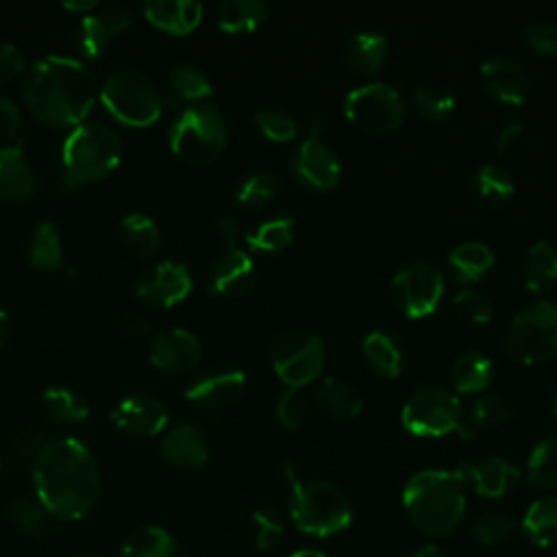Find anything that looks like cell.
<instances>
[{
	"mask_svg": "<svg viewBox=\"0 0 557 557\" xmlns=\"http://www.w3.org/2000/svg\"><path fill=\"white\" fill-rule=\"evenodd\" d=\"M133 15L122 4H98L91 13L81 15L76 26V48L87 59H100L117 33H124Z\"/></svg>",
	"mask_w": 557,
	"mask_h": 557,
	"instance_id": "obj_15",
	"label": "cell"
},
{
	"mask_svg": "<svg viewBox=\"0 0 557 557\" xmlns=\"http://www.w3.org/2000/svg\"><path fill=\"white\" fill-rule=\"evenodd\" d=\"M276 194V178L268 170H255L248 176H244L235 189L237 205L246 209H257L270 202Z\"/></svg>",
	"mask_w": 557,
	"mask_h": 557,
	"instance_id": "obj_44",
	"label": "cell"
},
{
	"mask_svg": "<svg viewBox=\"0 0 557 557\" xmlns=\"http://www.w3.org/2000/svg\"><path fill=\"white\" fill-rule=\"evenodd\" d=\"M81 557H102V555H94V553H91V555H81Z\"/></svg>",
	"mask_w": 557,
	"mask_h": 557,
	"instance_id": "obj_60",
	"label": "cell"
},
{
	"mask_svg": "<svg viewBox=\"0 0 557 557\" xmlns=\"http://www.w3.org/2000/svg\"><path fill=\"white\" fill-rule=\"evenodd\" d=\"M41 407L59 424H76L89 416L87 400L70 387H48L41 396Z\"/></svg>",
	"mask_w": 557,
	"mask_h": 557,
	"instance_id": "obj_37",
	"label": "cell"
},
{
	"mask_svg": "<svg viewBox=\"0 0 557 557\" xmlns=\"http://www.w3.org/2000/svg\"><path fill=\"white\" fill-rule=\"evenodd\" d=\"M165 81L172 98H176L178 102L198 104V102H207V98L211 96L209 78L191 65H174L168 72Z\"/></svg>",
	"mask_w": 557,
	"mask_h": 557,
	"instance_id": "obj_39",
	"label": "cell"
},
{
	"mask_svg": "<svg viewBox=\"0 0 557 557\" xmlns=\"http://www.w3.org/2000/svg\"><path fill=\"white\" fill-rule=\"evenodd\" d=\"M191 274L189 270L178 261H161L152 268H148L137 285L135 294L141 302L159 309L174 307L183 302L191 292Z\"/></svg>",
	"mask_w": 557,
	"mask_h": 557,
	"instance_id": "obj_14",
	"label": "cell"
},
{
	"mask_svg": "<svg viewBox=\"0 0 557 557\" xmlns=\"http://www.w3.org/2000/svg\"><path fill=\"white\" fill-rule=\"evenodd\" d=\"M9 329H11L9 315L0 309V348L4 346V342H7V337H9Z\"/></svg>",
	"mask_w": 557,
	"mask_h": 557,
	"instance_id": "obj_57",
	"label": "cell"
},
{
	"mask_svg": "<svg viewBox=\"0 0 557 557\" xmlns=\"http://www.w3.org/2000/svg\"><path fill=\"white\" fill-rule=\"evenodd\" d=\"M255 122H257L259 133H261L265 139L276 141V144L289 141V139H294L296 133H298L296 120H294L292 115H287L285 111H278V109H261V111L255 115Z\"/></svg>",
	"mask_w": 557,
	"mask_h": 557,
	"instance_id": "obj_46",
	"label": "cell"
},
{
	"mask_svg": "<svg viewBox=\"0 0 557 557\" xmlns=\"http://www.w3.org/2000/svg\"><path fill=\"white\" fill-rule=\"evenodd\" d=\"M294 242V220L292 218H272L261 222L255 231L246 235V246L257 252L274 255L285 250Z\"/></svg>",
	"mask_w": 557,
	"mask_h": 557,
	"instance_id": "obj_38",
	"label": "cell"
},
{
	"mask_svg": "<svg viewBox=\"0 0 557 557\" xmlns=\"http://www.w3.org/2000/svg\"><path fill=\"white\" fill-rule=\"evenodd\" d=\"M522 131H524V128H522L520 120H513V117L505 120V124L498 128L496 139H494V150H496V154L507 157L509 152H513V150L518 148L520 139H522Z\"/></svg>",
	"mask_w": 557,
	"mask_h": 557,
	"instance_id": "obj_52",
	"label": "cell"
},
{
	"mask_svg": "<svg viewBox=\"0 0 557 557\" xmlns=\"http://www.w3.org/2000/svg\"><path fill=\"white\" fill-rule=\"evenodd\" d=\"M481 81L485 94L500 104L518 107L527 100L531 83L524 65L518 59L496 54L483 61Z\"/></svg>",
	"mask_w": 557,
	"mask_h": 557,
	"instance_id": "obj_17",
	"label": "cell"
},
{
	"mask_svg": "<svg viewBox=\"0 0 557 557\" xmlns=\"http://www.w3.org/2000/svg\"><path fill=\"white\" fill-rule=\"evenodd\" d=\"M220 235L224 250L211 265L209 292L215 298H239L255 283V263L248 250L239 246V228L233 218L220 222Z\"/></svg>",
	"mask_w": 557,
	"mask_h": 557,
	"instance_id": "obj_12",
	"label": "cell"
},
{
	"mask_svg": "<svg viewBox=\"0 0 557 557\" xmlns=\"http://www.w3.org/2000/svg\"><path fill=\"white\" fill-rule=\"evenodd\" d=\"M96 7H98V2H94V0H83V2H65V4H63V9H67V11H72V13H83V15L91 13Z\"/></svg>",
	"mask_w": 557,
	"mask_h": 557,
	"instance_id": "obj_55",
	"label": "cell"
},
{
	"mask_svg": "<svg viewBox=\"0 0 557 557\" xmlns=\"http://www.w3.org/2000/svg\"><path fill=\"white\" fill-rule=\"evenodd\" d=\"M413 557H446L437 546H433V544H429V546H422V548H418L416 553H413Z\"/></svg>",
	"mask_w": 557,
	"mask_h": 557,
	"instance_id": "obj_56",
	"label": "cell"
},
{
	"mask_svg": "<svg viewBox=\"0 0 557 557\" xmlns=\"http://www.w3.org/2000/svg\"><path fill=\"white\" fill-rule=\"evenodd\" d=\"M20 128V111L15 102L7 96H0V139H11Z\"/></svg>",
	"mask_w": 557,
	"mask_h": 557,
	"instance_id": "obj_53",
	"label": "cell"
},
{
	"mask_svg": "<svg viewBox=\"0 0 557 557\" xmlns=\"http://www.w3.org/2000/svg\"><path fill=\"white\" fill-rule=\"evenodd\" d=\"M529 481L540 490H557V435L542 440L527 463Z\"/></svg>",
	"mask_w": 557,
	"mask_h": 557,
	"instance_id": "obj_42",
	"label": "cell"
},
{
	"mask_svg": "<svg viewBox=\"0 0 557 557\" xmlns=\"http://www.w3.org/2000/svg\"><path fill=\"white\" fill-rule=\"evenodd\" d=\"M513 531H516V520L511 516H507L505 511H496V509L481 513L472 524L474 540H479L481 544H487V546L507 540Z\"/></svg>",
	"mask_w": 557,
	"mask_h": 557,
	"instance_id": "obj_45",
	"label": "cell"
},
{
	"mask_svg": "<svg viewBox=\"0 0 557 557\" xmlns=\"http://www.w3.org/2000/svg\"><path fill=\"white\" fill-rule=\"evenodd\" d=\"M413 107L429 122H442L455 111V94L444 83H424L413 89Z\"/></svg>",
	"mask_w": 557,
	"mask_h": 557,
	"instance_id": "obj_40",
	"label": "cell"
},
{
	"mask_svg": "<svg viewBox=\"0 0 557 557\" xmlns=\"http://www.w3.org/2000/svg\"><path fill=\"white\" fill-rule=\"evenodd\" d=\"M344 115L352 126L366 133L385 135L400 126L405 117V100L385 83H366L346 96Z\"/></svg>",
	"mask_w": 557,
	"mask_h": 557,
	"instance_id": "obj_11",
	"label": "cell"
},
{
	"mask_svg": "<svg viewBox=\"0 0 557 557\" xmlns=\"http://www.w3.org/2000/svg\"><path fill=\"white\" fill-rule=\"evenodd\" d=\"M218 26L224 33H252L268 17V4L259 0H226L218 7Z\"/></svg>",
	"mask_w": 557,
	"mask_h": 557,
	"instance_id": "obj_29",
	"label": "cell"
},
{
	"mask_svg": "<svg viewBox=\"0 0 557 557\" xmlns=\"http://www.w3.org/2000/svg\"><path fill=\"white\" fill-rule=\"evenodd\" d=\"M104 109L122 124L133 128L150 126L161 115V96L139 70H115L98 87Z\"/></svg>",
	"mask_w": 557,
	"mask_h": 557,
	"instance_id": "obj_7",
	"label": "cell"
},
{
	"mask_svg": "<svg viewBox=\"0 0 557 557\" xmlns=\"http://www.w3.org/2000/svg\"><path fill=\"white\" fill-rule=\"evenodd\" d=\"M228 126L222 111L211 102L189 104L168 133L170 150L187 163H209L224 150Z\"/></svg>",
	"mask_w": 557,
	"mask_h": 557,
	"instance_id": "obj_6",
	"label": "cell"
},
{
	"mask_svg": "<svg viewBox=\"0 0 557 557\" xmlns=\"http://www.w3.org/2000/svg\"><path fill=\"white\" fill-rule=\"evenodd\" d=\"M513 416L511 405L500 396H481L470 409V418H463L459 435L472 437L481 426H500Z\"/></svg>",
	"mask_w": 557,
	"mask_h": 557,
	"instance_id": "obj_41",
	"label": "cell"
},
{
	"mask_svg": "<svg viewBox=\"0 0 557 557\" xmlns=\"http://www.w3.org/2000/svg\"><path fill=\"white\" fill-rule=\"evenodd\" d=\"M363 357L368 366L385 379H396L403 370V352L394 337L383 331H372L363 339Z\"/></svg>",
	"mask_w": 557,
	"mask_h": 557,
	"instance_id": "obj_34",
	"label": "cell"
},
{
	"mask_svg": "<svg viewBox=\"0 0 557 557\" xmlns=\"http://www.w3.org/2000/svg\"><path fill=\"white\" fill-rule=\"evenodd\" d=\"M252 535L261 550L272 548L283 535V520L274 505H261L252 513Z\"/></svg>",
	"mask_w": 557,
	"mask_h": 557,
	"instance_id": "obj_47",
	"label": "cell"
},
{
	"mask_svg": "<svg viewBox=\"0 0 557 557\" xmlns=\"http://www.w3.org/2000/svg\"><path fill=\"white\" fill-rule=\"evenodd\" d=\"M553 409H555V418H557V396H555V405H553Z\"/></svg>",
	"mask_w": 557,
	"mask_h": 557,
	"instance_id": "obj_59",
	"label": "cell"
},
{
	"mask_svg": "<svg viewBox=\"0 0 557 557\" xmlns=\"http://www.w3.org/2000/svg\"><path fill=\"white\" fill-rule=\"evenodd\" d=\"M527 44L537 54H557V22L553 20H535L524 30Z\"/></svg>",
	"mask_w": 557,
	"mask_h": 557,
	"instance_id": "obj_50",
	"label": "cell"
},
{
	"mask_svg": "<svg viewBox=\"0 0 557 557\" xmlns=\"http://www.w3.org/2000/svg\"><path fill=\"white\" fill-rule=\"evenodd\" d=\"M120 159L122 141L117 133L102 122H83L63 141V183L67 187L94 183L113 172Z\"/></svg>",
	"mask_w": 557,
	"mask_h": 557,
	"instance_id": "obj_5",
	"label": "cell"
},
{
	"mask_svg": "<svg viewBox=\"0 0 557 557\" xmlns=\"http://www.w3.org/2000/svg\"><path fill=\"white\" fill-rule=\"evenodd\" d=\"M141 9L152 26L170 35H189L202 20V4L194 0H152Z\"/></svg>",
	"mask_w": 557,
	"mask_h": 557,
	"instance_id": "obj_22",
	"label": "cell"
},
{
	"mask_svg": "<svg viewBox=\"0 0 557 557\" xmlns=\"http://www.w3.org/2000/svg\"><path fill=\"white\" fill-rule=\"evenodd\" d=\"M403 505L413 524L433 537L453 533L466 509V479L461 470H422L403 490Z\"/></svg>",
	"mask_w": 557,
	"mask_h": 557,
	"instance_id": "obj_3",
	"label": "cell"
},
{
	"mask_svg": "<svg viewBox=\"0 0 557 557\" xmlns=\"http://www.w3.org/2000/svg\"><path fill=\"white\" fill-rule=\"evenodd\" d=\"M466 485L470 483L485 498H500L520 481V470L503 457H485L479 463L459 466Z\"/></svg>",
	"mask_w": 557,
	"mask_h": 557,
	"instance_id": "obj_21",
	"label": "cell"
},
{
	"mask_svg": "<svg viewBox=\"0 0 557 557\" xmlns=\"http://www.w3.org/2000/svg\"><path fill=\"white\" fill-rule=\"evenodd\" d=\"M453 307H455L459 318H463L466 322H472V324H487L492 320V315H494L492 302L483 294H479L474 289L459 292L453 298Z\"/></svg>",
	"mask_w": 557,
	"mask_h": 557,
	"instance_id": "obj_49",
	"label": "cell"
},
{
	"mask_svg": "<svg viewBox=\"0 0 557 557\" xmlns=\"http://www.w3.org/2000/svg\"><path fill=\"white\" fill-rule=\"evenodd\" d=\"M120 557H176V544L165 529L141 527L122 542Z\"/></svg>",
	"mask_w": 557,
	"mask_h": 557,
	"instance_id": "obj_35",
	"label": "cell"
},
{
	"mask_svg": "<svg viewBox=\"0 0 557 557\" xmlns=\"http://www.w3.org/2000/svg\"><path fill=\"white\" fill-rule=\"evenodd\" d=\"M522 531L537 546L557 544V494L544 496L527 509Z\"/></svg>",
	"mask_w": 557,
	"mask_h": 557,
	"instance_id": "obj_33",
	"label": "cell"
},
{
	"mask_svg": "<svg viewBox=\"0 0 557 557\" xmlns=\"http://www.w3.org/2000/svg\"><path fill=\"white\" fill-rule=\"evenodd\" d=\"M507 352L527 366L557 357V302L535 300L509 324L505 337Z\"/></svg>",
	"mask_w": 557,
	"mask_h": 557,
	"instance_id": "obj_8",
	"label": "cell"
},
{
	"mask_svg": "<svg viewBox=\"0 0 557 557\" xmlns=\"http://www.w3.org/2000/svg\"><path fill=\"white\" fill-rule=\"evenodd\" d=\"M120 235L124 246L137 257H154L161 248V231L157 222L146 213H128L120 222Z\"/></svg>",
	"mask_w": 557,
	"mask_h": 557,
	"instance_id": "obj_30",
	"label": "cell"
},
{
	"mask_svg": "<svg viewBox=\"0 0 557 557\" xmlns=\"http://www.w3.org/2000/svg\"><path fill=\"white\" fill-rule=\"evenodd\" d=\"M9 516L26 535L33 537H44L54 529V518L39 500L13 498L9 503Z\"/></svg>",
	"mask_w": 557,
	"mask_h": 557,
	"instance_id": "obj_43",
	"label": "cell"
},
{
	"mask_svg": "<svg viewBox=\"0 0 557 557\" xmlns=\"http://www.w3.org/2000/svg\"><path fill=\"white\" fill-rule=\"evenodd\" d=\"M289 557H326L324 553H320V550H311V548H302V550H296V553H292Z\"/></svg>",
	"mask_w": 557,
	"mask_h": 557,
	"instance_id": "obj_58",
	"label": "cell"
},
{
	"mask_svg": "<svg viewBox=\"0 0 557 557\" xmlns=\"http://www.w3.org/2000/svg\"><path fill=\"white\" fill-rule=\"evenodd\" d=\"M22 96L30 113L44 124L78 126L91 111L98 87L78 59L46 54L26 70Z\"/></svg>",
	"mask_w": 557,
	"mask_h": 557,
	"instance_id": "obj_2",
	"label": "cell"
},
{
	"mask_svg": "<svg viewBox=\"0 0 557 557\" xmlns=\"http://www.w3.org/2000/svg\"><path fill=\"white\" fill-rule=\"evenodd\" d=\"M403 426L420 437H442L463 426V409L459 398L444 387L416 389L400 413Z\"/></svg>",
	"mask_w": 557,
	"mask_h": 557,
	"instance_id": "obj_9",
	"label": "cell"
},
{
	"mask_svg": "<svg viewBox=\"0 0 557 557\" xmlns=\"http://www.w3.org/2000/svg\"><path fill=\"white\" fill-rule=\"evenodd\" d=\"M246 389V376L239 370L213 372L196 379L187 389L185 398L200 409H224L242 398Z\"/></svg>",
	"mask_w": 557,
	"mask_h": 557,
	"instance_id": "obj_20",
	"label": "cell"
},
{
	"mask_svg": "<svg viewBox=\"0 0 557 557\" xmlns=\"http://www.w3.org/2000/svg\"><path fill=\"white\" fill-rule=\"evenodd\" d=\"M522 278L531 292L548 289L557 281V248L548 242H535L524 255Z\"/></svg>",
	"mask_w": 557,
	"mask_h": 557,
	"instance_id": "obj_31",
	"label": "cell"
},
{
	"mask_svg": "<svg viewBox=\"0 0 557 557\" xmlns=\"http://www.w3.org/2000/svg\"><path fill=\"white\" fill-rule=\"evenodd\" d=\"M442 296L444 276L426 261H413L400 268L392 278V298L407 318L418 320L431 315Z\"/></svg>",
	"mask_w": 557,
	"mask_h": 557,
	"instance_id": "obj_13",
	"label": "cell"
},
{
	"mask_svg": "<svg viewBox=\"0 0 557 557\" xmlns=\"http://www.w3.org/2000/svg\"><path fill=\"white\" fill-rule=\"evenodd\" d=\"M289 168L294 178L313 191L335 189L342 178L339 161L335 159L333 150L318 137H307L298 146Z\"/></svg>",
	"mask_w": 557,
	"mask_h": 557,
	"instance_id": "obj_16",
	"label": "cell"
},
{
	"mask_svg": "<svg viewBox=\"0 0 557 557\" xmlns=\"http://www.w3.org/2000/svg\"><path fill=\"white\" fill-rule=\"evenodd\" d=\"M37 500L54 520H78L100 496V472L91 450L74 437L46 442L33 461Z\"/></svg>",
	"mask_w": 557,
	"mask_h": 557,
	"instance_id": "obj_1",
	"label": "cell"
},
{
	"mask_svg": "<svg viewBox=\"0 0 557 557\" xmlns=\"http://www.w3.org/2000/svg\"><path fill=\"white\" fill-rule=\"evenodd\" d=\"M111 422L131 437H150L165 429L168 409L157 396L131 394L111 409Z\"/></svg>",
	"mask_w": 557,
	"mask_h": 557,
	"instance_id": "obj_18",
	"label": "cell"
},
{
	"mask_svg": "<svg viewBox=\"0 0 557 557\" xmlns=\"http://www.w3.org/2000/svg\"><path fill=\"white\" fill-rule=\"evenodd\" d=\"M272 366L287 387H305L322 372L324 344L307 329L283 331L272 344Z\"/></svg>",
	"mask_w": 557,
	"mask_h": 557,
	"instance_id": "obj_10",
	"label": "cell"
},
{
	"mask_svg": "<svg viewBox=\"0 0 557 557\" xmlns=\"http://www.w3.org/2000/svg\"><path fill=\"white\" fill-rule=\"evenodd\" d=\"M315 403L318 407L335 418V420H350L361 411V396L357 389L335 376H326L315 387Z\"/></svg>",
	"mask_w": 557,
	"mask_h": 557,
	"instance_id": "obj_26",
	"label": "cell"
},
{
	"mask_svg": "<svg viewBox=\"0 0 557 557\" xmlns=\"http://www.w3.org/2000/svg\"><path fill=\"white\" fill-rule=\"evenodd\" d=\"M161 455L168 463L183 468V470H194L200 468L207 457L209 448L202 437V433L191 426V424H176L163 435L161 442Z\"/></svg>",
	"mask_w": 557,
	"mask_h": 557,
	"instance_id": "obj_23",
	"label": "cell"
},
{
	"mask_svg": "<svg viewBox=\"0 0 557 557\" xmlns=\"http://www.w3.org/2000/svg\"><path fill=\"white\" fill-rule=\"evenodd\" d=\"M472 194L487 207H503L513 198L516 185L513 178L496 163L481 165L470 181Z\"/></svg>",
	"mask_w": 557,
	"mask_h": 557,
	"instance_id": "obj_27",
	"label": "cell"
},
{
	"mask_svg": "<svg viewBox=\"0 0 557 557\" xmlns=\"http://www.w3.org/2000/svg\"><path fill=\"white\" fill-rule=\"evenodd\" d=\"M285 476L292 485L289 516L298 531L315 537L342 533L352 520V507L346 494L329 481H300L289 461H285Z\"/></svg>",
	"mask_w": 557,
	"mask_h": 557,
	"instance_id": "obj_4",
	"label": "cell"
},
{
	"mask_svg": "<svg viewBox=\"0 0 557 557\" xmlns=\"http://www.w3.org/2000/svg\"><path fill=\"white\" fill-rule=\"evenodd\" d=\"M346 61L352 72L374 76L387 61V39L374 30H359L346 46Z\"/></svg>",
	"mask_w": 557,
	"mask_h": 557,
	"instance_id": "obj_25",
	"label": "cell"
},
{
	"mask_svg": "<svg viewBox=\"0 0 557 557\" xmlns=\"http://www.w3.org/2000/svg\"><path fill=\"white\" fill-rule=\"evenodd\" d=\"M28 263L37 270H59L63 265L61 235L52 222H39L30 235Z\"/></svg>",
	"mask_w": 557,
	"mask_h": 557,
	"instance_id": "obj_36",
	"label": "cell"
},
{
	"mask_svg": "<svg viewBox=\"0 0 557 557\" xmlns=\"http://www.w3.org/2000/svg\"><path fill=\"white\" fill-rule=\"evenodd\" d=\"M448 265L459 281L470 283L492 270L494 252L481 242H463L450 250Z\"/></svg>",
	"mask_w": 557,
	"mask_h": 557,
	"instance_id": "obj_32",
	"label": "cell"
},
{
	"mask_svg": "<svg viewBox=\"0 0 557 557\" xmlns=\"http://www.w3.org/2000/svg\"><path fill=\"white\" fill-rule=\"evenodd\" d=\"M0 468H2V461H0Z\"/></svg>",
	"mask_w": 557,
	"mask_h": 557,
	"instance_id": "obj_61",
	"label": "cell"
},
{
	"mask_svg": "<svg viewBox=\"0 0 557 557\" xmlns=\"http://www.w3.org/2000/svg\"><path fill=\"white\" fill-rule=\"evenodd\" d=\"M26 67L24 52L13 44H0V85L17 78Z\"/></svg>",
	"mask_w": 557,
	"mask_h": 557,
	"instance_id": "obj_51",
	"label": "cell"
},
{
	"mask_svg": "<svg viewBox=\"0 0 557 557\" xmlns=\"http://www.w3.org/2000/svg\"><path fill=\"white\" fill-rule=\"evenodd\" d=\"M148 357L154 368L168 372H183L198 366L202 357L200 342L187 329H165L157 333L150 342Z\"/></svg>",
	"mask_w": 557,
	"mask_h": 557,
	"instance_id": "obj_19",
	"label": "cell"
},
{
	"mask_svg": "<svg viewBox=\"0 0 557 557\" xmlns=\"http://www.w3.org/2000/svg\"><path fill=\"white\" fill-rule=\"evenodd\" d=\"M120 326H122V333L128 335V337H135V339H141V337H148L152 333V324L150 320L144 315V313H137V311H128L122 315L120 320Z\"/></svg>",
	"mask_w": 557,
	"mask_h": 557,
	"instance_id": "obj_54",
	"label": "cell"
},
{
	"mask_svg": "<svg viewBox=\"0 0 557 557\" xmlns=\"http://www.w3.org/2000/svg\"><path fill=\"white\" fill-rule=\"evenodd\" d=\"M492 381V361L476 350L459 355L450 366V383L459 394L483 392Z\"/></svg>",
	"mask_w": 557,
	"mask_h": 557,
	"instance_id": "obj_28",
	"label": "cell"
},
{
	"mask_svg": "<svg viewBox=\"0 0 557 557\" xmlns=\"http://www.w3.org/2000/svg\"><path fill=\"white\" fill-rule=\"evenodd\" d=\"M278 422L285 429H300L309 418V400L302 387H287L276 405Z\"/></svg>",
	"mask_w": 557,
	"mask_h": 557,
	"instance_id": "obj_48",
	"label": "cell"
},
{
	"mask_svg": "<svg viewBox=\"0 0 557 557\" xmlns=\"http://www.w3.org/2000/svg\"><path fill=\"white\" fill-rule=\"evenodd\" d=\"M35 189V176L28 159L20 146L0 148V200L22 202L30 198Z\"/></svg>",
	"mask_w": 557,
	"mask_h": 557,
	"instance_id": "obj_24",
	"label": "cell"
}]
</instances>
